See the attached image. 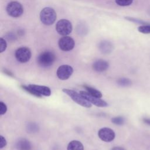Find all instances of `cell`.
Returning <instances> with one entry per match:
<instances>
[{"mask_svg": "<svg viewBox=\"0 0 150 150\" xmlns=\"http://www.w3.org/2000/svg\"><path fill=\"white\" fill-rule=\"evenodd\" d=\"M57 32L62 36H67L72 31V25L67 19H60L56 25Z\"/></svg>", "mask_w": 150, "mask_h": 150, "instance_id": "5b68a950", "label": "cell"}, {"mask_svg": "<svg viewBox=\"0 0 150 150\" xmlns=\"http://www.w3.org/2000/svg\"><path fill=\"white\" fill-rule=\"evenodd\" d=\"M111 150H125V149H124L122 147H120V146H116V147H114L111 149Z\"/></svg>", "mask_w": 150, "mask_h": 150, "instance_id": "4316f807", "label": "cell"}, {"mask_svg": "<svg viewBox=\"0 0 150 150\" xmlns=\"http://www.w3.org/2000/svg\"><path fill=\"white\" fill-rule=\"evenodd\" d=\"M22 88L30 94L39 97H40L42 96H49L51 94L50 88L45 86L29 84L28 86H22Z\"/></svg>", "mask_w": 150, "mask_h": 150, "instance_id": "6da1fadb", "label": "cell"}, {"mask_svg": "<svg viewBox=\"0 0 150 150\" xmlns=\"http://www.w3.org/2000/svg\"><path fill=\"white\" fill-rule=\"evenodd\" d=\"M98 137L104 142H111L115 138L114 131L110 128L104 127L101 128L98 132Z\"/></svg>", "mask_w": 150, "mask_h": 150, "instance_id": "8fae6325", "label": "cell"}, {"mask_svg": "<svg viewBox=\"0 0 150 150\" xmlns=\"http://www.w3.org/2000/svg\"><path fill=\"white\" fill-rule=\"evenodd\" d=\"M138 30L144 34L150 33V25H142L138 28Z\"/></svg>", "mask_w": 150, "mask_h": 150, "instance_id": "d6986e66", "label": "cell"}, {"mask_svg": "<svg viewBox=\"0 0 150 150\" xmlns=\"http://www.w3.org/2000/svg\"><path fill=\"white\" fill-rule=\"evenodd\" d=\"M127 19L130 21H132L133 22H135V23H138V24H142V25H146V22H144L143 21H141L140 19H135V18H130V17H126L125 18Z\"/></svg>", "mask_w": 150, "mask_h": 150, "instance_id": "cb8c5ba5", "label": "cell"}, {"mask_svg": "<svg viewBox=\"0 0 150 150\" xmlns=\"http://www.w3.org/2000/svg\"><path fill=\"white\" fill-rule=\"evenodd\" d=\"M59 48L63 51H70L74 47L75 42L74 40L70 36H65L61 38L58 42Z\"/></svg>", "mask_w": 150, "mask_h": 150, "instance_id": "30bf717a", "label": "cell"}, {"mask_svg": "<svg viewBox=\"0 0 150 150\" xmlns=\"http://www.w3.org/2000/svg\"><path fill=\"white\" fill-rule=\"evenodd\" d=\"M80 93L88 102H90L91 104H93L95 105L97 107H107L108 105V104L104 100H101L100 98H98V97H95V96H93L91 95L87 91H80Z\"/></svg>", "mask_w": 150, "mask_h": 150, "instance_id": "ba28073f", "label": "cell"}, {"mask_svg": "<svg viewBox=\"0 0 150 150\" xmlns=\"http://www.w3.org/2000/svg\"><path fill=\"white\" fill-rule=\"evenodd\" d=\"M62 91L67 94L75 103L79 105L86 108L91 107V104L88 102L85 98H84L80 93H79L73 90L67 88H63Z\"/></svg>", "mask_w": 150, "mask_h": 150, "instance_id": "3957f363", "label": "cell"}, {"mask_svg": "<svg viewBox=\"0 0 150 150\" xmlns=\"http://www.w3.org/2000/svg\"><path fill=\"white\" fill-rule=\"evenodd\" d=\"M125 121L124 118L122 117L121 116H118V117H114L111 119V122L112 123H114L115 125H121L124 124Z\"/></svg>", "mask_w": 150, "mask_h": 150, "instance_id": "ffe728a7", "label": "cell"}, {"mask_svg": "<svg viewBox=\"0 0 150 150\" xmlns=\"http://www.w3.org/2000/svg\"><path fill=\"white\" fill-rule=\"evenodd\" d=\"M7 111V107L6 104L2 101L0 102V114L4 115Z\"/></svg>", "mask_w": 150, "mask_h": 150, "instance_id": "603a6c76", "label": "cell"}, {"mask_svg": "<svg viewBox=\"0 0 150 150\" xmlns=\"http://www.w3.org/2000/svg\"><path fill=\"white\" fill-rule=\"evenodd\" d=\"M6 48V42L5 39H4L2 38H1L0 39V52H1V53L5 51Z\"/></svg>", "mask_w": 150, "mask_h": 150, "instance_id": "7402d4cb", "label": "cell"}, {"mask_svg": "<svg viewBox=\"0 0 150 150\" xmlns=\"http://www.w3.org/2000/svg\"><path fill=\"white\" fill-rule=\"evenodd\" d=\"M55 60L56 56L54 53L51 51H45L38 56L37 62L42 67H48L53 64Z\"/></svg>", "mask_w": 150, "mask_h": 150, "instance_id": "277c9868", "label": "cell"}, {"mask_svg": "<svg viewBox=\"0 0 150 150\" xmlns=\"http://www.w3.org/2000/svg\"><path fill=\"white\" fill-rule=\"evenodd\" d=\"M67 149V150H84V146L81 142L73 140L69 143Z\"/></svg>", "mask_w": 150, "mask_h": 150, "instance_id": "5bb4252c", "label": "cell"}, {"mask_svg": "<svg viewBox=\"0 0 150 150\" xmlns=\"http://www.w3.org/2000/svg\"><path fill=\"white\" fill-rule=\"evenodd\" d=\"M117 83L119 86L122 87H128L132 84V81L128 78L121 77L117 80Z\"/></svg>", "mask_w": 150, "mask_h": 150, "instance_id": "e0dca14e", "label": "cell"}, {"mask_svg": "<svg viewBox=\"0 0 150 150\" xmlns=\"http://www.w3.org/2000/svg\"><path fill=\"white\" fill-rule=\"evenodd\" d=\"M132 1L133 0H115L116 4L121 6H128L132 3Z\"/></svg>", "mask_w": 150, "mask_h": 150, "instance_id": "44dd1931", "label": "cell"}, {"mask_svg": "<svg viewBox=\"0 0 150 150\" xmlns=\"http://www.w3.org/2000/svg\"><path fill=\"white\" fill-rule=\"evenodd\" d=\"M109 66L108 63L104 60H98L93 64V69L97 72H103L105 71Z\"/></svg>", "mask_w": 150, "mask_h": 150, "instance_id": "7c38bea8", "label": "cell"}, {"mask_svg": "<svg viewBox=\"0 0 150 150\" xmlns=\"http://www.w3.org/2000/svg\"><path fill=\"white\" fill-rule=\"evenodd\" d=\"M143 121L144 123H145L146 124L150 126V118H143Z\"/></svg>", "mask_w": 150, "mask_h": 150, "instance_id": "484cf974", "label": "cell"}, {"mask_svg": "<svg viewBox=\"0 0 150 150\" xmlns=\"http://www.w3.org/2000/svg\"><path fill=\"white\" fill-rule=\"evenodd\" d=\"M16 60L21 63H26L28 62L31 57V52L26 47H21L18 48L15 53Z\"/></svg>", "mask_w": 150, "mask_h": 150, "instance_id": "52a82bcc", "label": "cell"}, {"mask_svg": "<svg viewBox=\"0 0 150 150\" xmlns=\"http://www.w3.org/2000/svg\"><path fill=\"white\" fill-rule=\"evenodd\" d=\"M84 87L86 88V91L89 94H90L91 95H92L93 96H95V97H98V98H101L102 97V94L99 90H97L94 88H93L91 87L86 86V85Z\"/></svg>", "mask_w": 150, "mask_h": 150, "instance_id": "2e32d148", "label": "cell"}, {"mask_svg": "<svg viewBox=\"0 0 150 150\" xmlns=\"http://www.w3.org/2000/svg\"><path fill=\"white\" fill-rule=\"evenodd\" d=\"M16 148L18 150H31L32 145L30 142L25 138L18 140L15 144Z\"/></svg>", "mask_w": 150, "mask_h": 150, "instance_id": "4fadbf2b", "label": "cell"}, {"mask_svg": "<svg viewBox=\"0 0 150 150\" xmlns=\"http://www.w3.org/2000/svg\"><path fill=\"white\" fill-rule=\"evenodd\" d=\"M38 129H39V127L35 123L31 122V123H29L27 125L26 130L29 133L36 132H37L38 131Z\"/></svg>", "mask_w": 150, "mask_h": 150, "instance_id": "ac0fdd59", "label": "cell"}, {"mask_svg": "<svg viewBox=\"0 0 150 150\" xmlns=\"http://www.w3.org/2000/svg\"><path fill=\"white\" fill-rule=\"evenodd\" d=\"M57 18L56 13L54 10L50 7L43 8L40 13V21L44 25H51L56 21Z\"/></svg>", "mask_w": 150, "mask_h": 150, "instance_id": "7a4b0ae2", "label": "cell"}, {"mask_svg": "<svg viewBox=\"0 0 150 150\" xmlns=\"http://www.w3.org/2000/svg\"><path fill=\"white\" fill-rule=\"evenodd\" d=\"M6 145V141L5 138L3 136L1 135L0 136V148H3Z\"/></svg>", "mask_w": 150, "mask_h": 150, "instance_id": "d4e9b609", "label": "cell"}, {"mask_svg": "<svg viewBox=\"0 0 150 150\" xmlns=\"http://www.w3.org/2000/svg\"><path fill=\"white\" fill-rule=\"evenodd\" d=\"M112 45L110 42L107 41L101 42L99 45V49L103 53H108L112 50Z\"/></svg>", "mask_w": 150, "mask_h": 150, "instance_id": "9a60e30c", "label": "cell"}, {"mask_svg": "<svg viewBox=\"0 0 150 150\" xmlns=\"http://www.w3.org/2000/svg\"><path fill=\"white\" fill-rule=\"evenodd\" d=\"M6 12L9 16L13 18H18L23 13V9L20 3L16 1H12L8 4Z\"/></svg>", "mask_w": 150, "mask_h": 150, "instance_id": "8992f818", "label": "cell"}, {"mask_svg": "<svg viewBox=\"0 0 150 150\" xmlns=\"http://www.w3.org/2000/svg\"><path fill=\"white\" fill-rule=\"evenodd\" d=\"M73 72V69L71 66L69 65H62L59 67L57 70L56 74L57 77L62 80H65L68 79L72 74Z\"/></svg>", "mask_w": 150, "mask_h": 150, "instance_id": "9c48e42d", "label": "cell"}]
</instances>
